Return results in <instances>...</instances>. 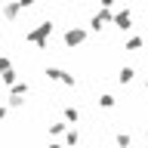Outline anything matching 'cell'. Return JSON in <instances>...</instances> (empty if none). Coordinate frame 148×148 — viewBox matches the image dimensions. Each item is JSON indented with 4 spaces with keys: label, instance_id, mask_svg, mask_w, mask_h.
I'll return each instance as SVG.
<instances>
[{
    "label": "cell",
    "instance_id": "cell-1",
    "mask_svg": "<svg viewBox=\"0 0 148 148\" xmlns=\"http://www.w3.org/2000/svg\"><path fill=\"white\" fill-rule=\"evenodd\" d=\"M49 34H53V22H40L34 31H28V34H25V40H28V43H37L40 49H43L46 40H49Z\"/></svg>",
    "mask_w": 148,
    "mask_h": 148
},
{
    "label": "cell",
    "instance_id": "cell-2",
    "mask_svg": "<svg viewBox=\"0 0 148 148\" xmlns=\"http://www.w3.org/2000/svg\"><path fill=\"white\" fill-rule=\"evenodd\" d=\"M111 22H114V28H117V31H130V28H133V12L123 6V9H117V12H114V18H111Z\"/></svg>",
    "mask_w": 148,
    "mask_h": 148
},
{
    "label": "cell",
    "instance_id": "cell-3",
    "mask_svg": "<svg viewBox=\"0 0 148 148\" xmlns=\"http://www.w3.org/2000/svg\"><path fill=\"white\" fill-rule=\"evenodd\" d=\"M83 40H86V31H83L80 25H74V28L65 31V46H80Z\"/></svg>",
    "mask_w": 148,
    "mask_h": 148
},
{
    "label": "cell",
    "instance_id": "cell-4",
    "mask_svg": "<svg viewBox=\"0 0 148 148\" xmlns=\"http://www.w3.org/2000/svg\"><path fill=\"white\" fill-rule=\"evenodd\" d=\"M111 18H114V12H111V9H99V12L90 18V28H92V31H102V28L108 25Z\"/></svg>",
    "mask_w": 148,
    "mask_h": 148
},
{
    "label": "cell",
    "instance_id": "cell-5",
    "mask_svg": "<svg viewBox=\"0 0 148 148\" xmlns=\"http://www.w3.org/2000/svg\"><path fill=\"white\" fill-rule=\"evenodd\" d=\"M46 77H49V80H59V83H65V86H74V74L62 71V68H46Z\"/></svg>",
    "mask_w": 148,
    "mask_h": 148
},
{
    "label": "cell",
    "instance_id": "cell-6",
    "mask_svg": "<svg viewBox=\"0 0 148 148\" xmlns=\"http://www.w3.org/2000/svg\"><path fill=\"white\" fill-rule=\"evenodd\" d=\"M114 142H117V148H133V136H130L127 130H117V136H114Z\"/></svg>",
    "mask_w": 148,
    "mask_h": 148
},
{
    "label": "cell",
    "instance_id": "cell-7",
    "mask_svg": "<svg viewBox=\"0 0 148 148\" xmlns=\"http://www.w3.org/2000/svg\"><path fill=\"white\" fill-rule=\"evenodd\" d=\"M77 142H80V133H77L74 127H68V130H65V148H74Z\"/></svg>",
    "mask_w": 148,
    "mask_h": 148
},
{
    "label": "cell",
    "instance_id": "cell-8",
    "mask_svg": "<svg viewBox=\"0 0 148 148\" xmlns=\"http://www.w3.org/2000/svg\"><path fill=\"white\" fill-rule=\"evenodd\" d=\"M62 114H65V123H77V120H80V111L74 108V105H65Z\"/></svg>",
    "mask_w": 148,
    "mask_h": 148
},
{
    "label": "cell",
    "instance_id": "cell-9",
    "mask_svg": "<svg viewBox=\"0 0 148 148\" xmlns=\"http://www.w3.org/2000/svg\"><path fill=\"white\" fill-rule=\"evenodd\" d=\"M133 77H136V71H133L130 65H123V68L117 71V80H120V83H133Z\"/></svg>",
    "mask_w": 148,
    "mask_h": 148
},
{
    "label": "cell",
    "instance_id": "cell-10",
    "mask_svg": "<svg viewBox=\"0 0 148 148\" xmlns=\"http://www.w3.org/2000/svg\"><path fill=\"white\" fill-rule=\"evenodd\" d=\"M142 43H145V37H130L127 43H123V49L127 53H136V49H142Z\"/></svg>",
    "mask_w": 148,
    "mask_h": 148
},
{
    "label": "cell",
    "instance_id": "cell-11",
    "mask_svg": "<svg viewBox=\"0 0 148 148\" xmlns=\"http://www.w3.org/2000/svg\"><path fill=\"white\" fill-rule=\"evenodd\" d=\"M114 105H117V99H114L111 92H102L99 96V108H114Z\"/></svg>",
    "mask_w": 148,
    "mask_h": 148
},
{
    "label": "cell",
    "instance_id": "cell-12",
    "mask_svg": "<svg viewBox=\"0 0 148 148\" xmlns=\"http://www.w3.org/2000/svg\"><path fill=\"white\" fill-rule=\"evenodd\" d=\"M65 130H68L65 120H53V123H49V133H53V136H59V133H65Z\"/></svg>",
    "mask_w": 148,
    "mask_h": 148
},
{
    "label": "cell",
    "instance_id": "cell-13",
    "mask_svg": "<svg viewBox=\"0 0 148 148\" xmlns=\"http://www.w3.org/2000/svg\"><path fill=\"white\" fill-rule=\"evenodd\" d=\"M114 3H117V0H99V6H102V9H111Z\"/></svg>",
    "mask_w": 148,
    "mask_h": 148
},
{
    "label": "cell",
    "instance_id": "cell-14",
    "mask_svg": "<svg viewBox=\"0 0 148 148\" xmlns=\"http://www.w3.org/2000/svg\"><path fill=\"white\" fill-rule=\"evenodd\" d=\"M16 3H18V6H22V9H25V6H34L37 0H16Z\"/></svg>",
    "mask_w": 148,
    "mask_h": 148
},
{
    "label": "cell",
    "instance_id": "cell-15",
    "mask_svg": "<svg viewBox=\"0 0 148 148\" xmlns=\"http://www.w3.org/2000/svg\"><path fill=\"white\" fill-rule=\"evenodd\" d=\"M49 148H65V145H62V142H49Z\"/></svg>",
    "mask_w": 148,
    "mask_h": 148
},
{
    "label": "cell",
    "instance_id": "cell-16",
    "mask_svg": "<svg viewBox=\"0 0 148 148\" xmlns=\"http://www.w3.org/2000/svg\"><path fill=\"white\" fill-rule=\"evenodd\" d=\"M3 117H6V108H3V105H0V120H3Z\"/></svg>",
    "mask_w": 148,
    "mask_h": 148
},
{
    "label": "cell",
    "instance_id": "cell-17",
    "mask_svg": "<svg viewBox=\"0 0 148 148\" xmlns=\"http://www.w3.org/2000/svg\"><path fill=\"white\" fill-rule=\"evenodd\" d=\"M145 139H148V127H145Z\"/></svg>",
    "mask_w": 148,
    "mask_h": 148
},
{
    "label": "cell",
    "instance_id": "cell-18",
    "mask_svg": "<svg viewBox=\"0 0 148 148\" xmlns=\"http://www.w3.org/2000/svg\"><path fill=\"white\" fill-rule=\"evenodd\" d=\"M74 148H80V145H74Z\"/></svg>",
    "mask_w": 148,
    "mask_h": 148
},
{
    "label": "cell",
    "instance_id": "cell-19",
    "mask_svg": "<svg viewBox=\"0 0 148 148\" xmlns=\"http://www.w3.org/2000/svg\"><path fill=\"white\" fill-rule=\"evenodd\" d=\"M127 3H130V0H127Z\"/></svg>",
    "mask_w": 148,
    "mask_h": 148
}]
</instances>
